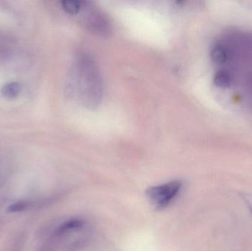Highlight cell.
<instances>
[{
	"label": "cell",
	"instance_id": "5b68a950",
	"mask_svg": "<svg viewBox=\"0 0 252 251\" xmlns=\"http://www.w3.org/2000/svg\"><path fill=\"white\" fill-rule=\"evenodd\" d=\"M214 84L220 88H227L230 86L231 77L226 71L217 72L214 77Z\"/></svg>",
	"mask_w": 252,
	"mask_h": 251
},
{
	"label": "cell",
	"instance_id": "3957f363",
	"mask_svg": "<svg viewBox=\"0 0 252 251\" xmlns=\"http://www.w3.org/2000/svg\"><path fill=\"white\" fill-rule=\"evenodd\" d=\"M22 91V85L17 82L8 83L1 88V94L7 99H13L17 97Z\"/></svg>",
	"mask_w": 252,
	"mask_h": 251
},
{
	"label": "cell",
	"instance_id": "8992f818",
	"mask_svg": "<svg viewBox=\"0 0 252 251\" xmlns=\"http://www.w3.org/2000/svg\"><path fill=\"white\" fill-rule=\"evenodd\" d=\"M62 7L66 13L69 14H78L82 7V1H74V0H66L62 1Z\"/></svg>",
	"mask_w": 252,
	"mask_h": 251
},
{
	"label": "cell",
	"instance_id": "52a82bcc",
	"mask_svg": "<svg viewBox=\"0 0 252 251\" xmlns=\"http://www.w3.org/2000/svg\"><path fill=\"white\" fill-rule=\"evenodd\" d=\"M28 207V203L26 202H17V203H13V204L10 205L8 208H7V211L9 212H22V211L26 210L27 208Z\"/></svg>",
	"mask_w": 252,
	"mask_h": 251
},
{
	"label": "cell",
	"instance_id": "277c9868",
	"mask_svg": "<svg viewBox=\"0 0 252 251\" xmlns=\"http://www.w3.org/2000/svg\"><path fill=\"white\" fill-rule=\"evenodd\" d=\"M211 57L217 64H223L228 60V53L221 46H216L211 52Z\"/></svg>",
	"mask_w": 252,
	"mask_h": 251
},
{
	"label": "cell",
	"instance_id": "7a4b0ae2",
	"mask_svg": "<svg viewBox=\"0 0 252 251\" xmlns=\"http://www.w3.org/2000/svg\"><path fill=\"white\" fill-rule=\"evenodd\" d=\"M182 187L181 181H171L162 185L151 187L147 190L146 194L157 209H162L167 207L179 194Z\"/></svg>",
	"mask_w": 252,
	"mask_h": 251
},
{
	"label": "cell",
	"instance_id": "6da1fadb",
	"mask_svg": "<svg viewBox=\"0 0 252 251\" xmlns=\"http://www.w3.org/2000/svg\"><path fill=\"white\" fill-rule=\"evenodd\" d=\"M78 86L82 91L84 101L90 106L97 105L101 96V83L95 65L89 57H83L78 64Z\"/></svg>",
	"mask_w": 252,
	"mask_h": 251
}]
</instances>
